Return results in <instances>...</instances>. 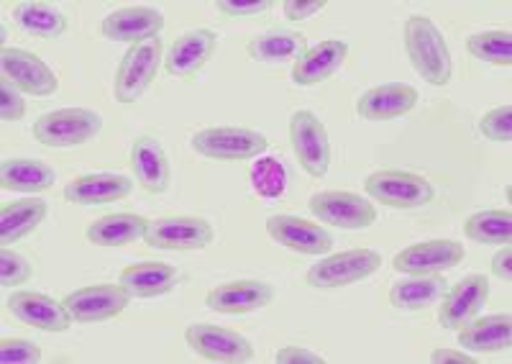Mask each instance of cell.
<instances>
[{"label":"cell","mask_w":512,"mask_h":364,"mask_svg":"<svg viewBox=\"0 0 512 364\" xmlns=\"http://www.w3.org/2000/svg\"><path fill=\"white\" fill-rule=\"evenodd\" d=\"M512 344V318L510 313L472 318L459 329V347L472 354L507 352Z\"/></svg>","instance_id":"603a6c76"},{"label":"cell","mask_w":512,"mask_h":364,"mask_svg":"<svg viewBox=\"0 0 512 364\" xmlns=\"http://www.w3.org/2000/svg\"><path fill=\"white\" fill-rule=\"evenodd\" d=\"M0 362L3 364H36L41 362V349L29 339L0 341Z\"/></svg>","instance_id":"d590c367"},{"label":"cell","mask_w":512,"mask_h":364,"mask_svg":"<svg viewBox=\"0 0 512 364\" xmlns=\"http://www.w3.org/2000/svg\"><path fill=\"white\" fill-rule=\"evenodd\" d=\"M13 18L26 34L39 36V39H59L67 31L64 13L47 6V3H21L13 11Z\"/></svg>","instance_id":"4dcf8cb0"},{"label":"cell","mask_w":512,"mask_h":364,"mask_svg":"<svg viewBox=\"0 0 512 364\" xmlns=\"http://www.w3.org/2000/svg\"><path fill=\"white\" fill-rule=\"evenodd\" d=\"M218 36L210 29H195L182 34L180 39H175V44L169 47L167 57H164V70L172 77H180V80H190V77L198 75L205 67L213 52H216Z\"/></svg>","instance_id":"e0dca14e"},{"label":"cell","mask_w":512,"mask_h":364,"mask_svg":"<svg viewBox=\"0 0 512 364\" xmlns=\"http://www.w3.org/2000/svg\"><path fill=\"white\" fill-rule=\"evenodd\" d=\"M54 185V170L39 159H6L0 165V188L16 193H44Z\"/></svg>","instance_id":"484cf974"},{"label":"cell","mask_w":512,"mask_h":364,"mask_svg":"<svg viewBox=\"0 0 512 364\" xmlns=\"http://www.w3.org/2000/svg\"><path fill=\"white\" fill-rule=\"evenodd\" d=\"M308 49V42L300 31L274 29L256 36L249 42V54L259 62H295Z\"/></svg>","instance_id":"f546056e"},{"label":"cell","mask_w":512,"mask_h":364,"mask_svg":"<svg viewBox=\"0 0 512 364\" xmlns=\"http://www.w3.org/2000/svg\"><path fill=\"white\" fill-rule=\"evenodd\" d=\"M290 141L297 162L310 177H323L331 167L328 131L313 111H297L290 121Z\"/></svg>","instance_id":"ba28073f"},{"label":"cell","mask_w":512,"mask_h":364,"mask_svg":"<svg viewBox=\"0 0 512 364\" xmlns=\"http://www.w3.org/2000/svg\"><path fill=\"white\" fill-rule=\"evenodd\" d=\"M277 362L280 364H326V359L320 354L310 352V349L303 347H285L280 354H277Z\"/></svg>","instance_id":"60d3db41"},{"label":"cell","mask_w":512,"mask_h":364,"mask_svg":"<svg viewBox=\"0 0 512 364\" xmlns=\"http://www.w3.org/2000/svg\"><path fill=\"white\" fill-rule=\"evenodd\" d=\"M100 129H103L100 113L90 108H59L36 121L34 136L44 147L67 149L90 141L100 134Z\"/></svg>","instance_id":"7a4b0ae2"},{"label":"cell","mask_w":512,"mask_h":364,"mask_svg":"<svg viewBox=\"0 0 512 364\" xmlns=\"http://www.w3.org/2000/svg\"><path fill=\"white\" fill-rule=\"evenodd\" d=\"M146 247L162 252H192L203 249L213 241V229L208 221L192 216H169L149 221L144 234Z\"/></svg>","instance_id":"9c48e42d"},{"label":"cell","mask_w":512,"mask_h":364,"mask_svg":"<svg viewBox=\"0 0 512 364\" xmlns=\"http://www.w3.org/2000/svg\"><path fill=\"white\" fill-rule=\"evenodd\" d=\"M267 234L297 254H326L333 244V236L323 226L287 213L267 218Z\"/></svg>","instance_id":"9a60e30c"},{"label":"cell","mask_w":512,"mask_h":364,"mask_svg":"<svg viewBox=\"0 0 512 364\" xmlns=\"http://www.w3.org/2000/svg\"><path fill=\"white\" fill-rule=\"evenodd\" d=\"M251 185L262 198H282L287 188V170L277 157L256 159L251 167Z\"/></svg>","instance_id":"836d02e7"},{"label":"cell","mask_w":512,"mask_h":364,"mask_svg":"<svg viewBox=\"0 0 512 364\" xmlns=\"http://www.w3.org/2000/svg\"><path fill=\"white\" fill-rule=\"evenodd\" d=\"M464 257L466 249L459 241L431 239L397 252L395 259H392V267L397 272H405V275H438V272L461 265Z\"/></svg>","instance_id":"8fae6325"},{"label":"cell","mask_w":512,"mask_h":364,"mask_svg":"<svg viewBox=\"0 0 512 364\" xmlns=\"http://www.w3.org/2000/svg\"><path fill=\"white\" fill-rule=\"evenodd\" d=\"M369 198L390 208H420L428 206L436 195L433 185L423 175L408 170H379L364 182Z\"/></svg>","instance_id":"5b68a950"},{"label":"cell","mask_w":512,"mask_h":364,"mask_svg":"<svg viewBox=\"0 0 512 364\" xmlns=\"http://www.w3.org/2000/svg\"><path fill=\"white\" fill-rule=\"evenodd\" d=\"M274 300L272 285L259 280H236L218 285L205 295V306L216 313H226V316H239V313L259 311V308L269 306Z\"/></svg>","instance_id":"2e32d148"},{"label":"cell","mask_w":512,"mask_h":364,"mask_svg":"<svg viewBox=\"0 0 512 364\" xmlns=\"http://www.w3.org/2000/svg\"><path fill=\"white\" fill-rule=\"evenodd\" d=\"M433 364H443V362H461V364H474L472 354L466 352H454V349H436L431 354Z\"/></svg>","instance_id":"7bdbcfd3"},{"label":"cell","mask_w":512,"mask_h":364,"mask_svg":"<svg viewBox=\"0 0 512 364\" xmlns=\"http://www.w3.org/2000/svg\"><path fill=\"white\" fill-rule=\"evenodd\" d=\"M405 49L415 72L431 85H448L451 80V52L441 29L428 16H410L405 21Z\"/></svg>","instance_id":"6da1fadb"},{"label":"cell","mask_w":512,"mask_h":364,"mask_svg":"<svg viewBox=\"0 0 512 364\" xmlns=\"http://www.w3.org/2000/svg\"><path fill=\"white\" fill-rule=\"evenodd\" d=\"M328 3L326 0H313V3H300V0H287L285 6V16L290 18V21H305V18H310L313 13L323 11Z\"/></svg>","instance_id":"ab89813d"},{"label":"cell","mask_w":512,"mask_h":364,"mask_svg":"<svg viewBox=\"0 0 512 364\" xmlns=\"http://www.w3.org/2000/svg\"><path fill=\"white\" fill-rule=\"evenodd\" d=\"M134 190V180L126 175H113V172H90L80 175L64 188V200L75 206H103L113 200L126 198Z\"/></svg>","instance_id":"ffe728a7"},{"label":"cell","mask_w":512,"mask_h":364,"mask_svg":"<svg viewBox=\"0 0 512 364\" xmlns=\"http://www.w3.org/2000/svg\"><path fill=\"white\" fill-rule=\"evenodd\" d=\"M479 129H482V134L487 136V139L507 144V141L512 139V106L510 103H505V106H497V108H492V111L484 113L482 121H479Z\"/></svg>","instance_id":"e575fe53"},{"label":"cell","mask_w":512,"mask_h":364,"mask_svg":"<svg viewBox=\"0 0 512 364\" xmlns=\"http://www.w3.org/2000/svg\"><path fill=\"white\" fill-rule=\"evenodd\" d=\"M162 52L164 44L159 36L146 39L141 44H131V49L123 57L121 67H118L116 88H113L118 103H136L146 93V88L157 77L159 65L164 62Z\"/></svg>","instance_id":"3957f363"},{"label":"cell","mask_w":512,"mask_h":364,"mask_svg":"<svg viewBox=\"0 0 512 364\" xmlns=\"http://www.w3.org/2000/svg\"><path fill=\"white\" fill-rule=\"evenodd\" d=\"M308 206L318 221L336 226V229L359 231L377 221V208L367 198L346 193V190H326V193L313 195Z\"/></svg>","instance_id":"52a82bcc"},{"label":"cell","mask_w":512,"mask_h":364,"mask_svg":"<svg viewBox=\"0 0 512 364\" xmlns=\"http://www.w3.org/2000/svg\"><path fill=\"white\" fill-rule=\"evenodd\" d=\"M187 347L210 362H249L254 357L249 339L239 331L221 329L213 323H192L185 331Z\"/></svg>","instance_id":"7c38bea8"},{"label":"cell","mask_w":512,"mask_h":364,"mask_svg":"<svg viewBox=\"0 0 512 364\" xmlns=\"http://www.w3.org/2000/svg\"><path fill=\"white\" fill-rule=\"evenodd\" d=\"M8 308L18 321H24L26 326H34L41 331H67L72 323V316L62 303H57L49 295L31 293V290H18L8 298Z\"/></svg>","instance_id":"d6986e66"},{"label":"cell","mask_w":512,"mask_h":364,"mask_svg":"<svg viewBox=\"0 0 512 364\" xmlns=\"http://www.w3.org/2000/svg\"><path fill=\"white\" fill-rule=\"evenodd\" d=\"M489 298V280L484 275H466L464 280H459L454 288L443 295L441 303V326L451 331H459L461 326L479 316V311L484 308Z\"/></svg>","instance_id":"5bb4252c"},{"label":"cell","mask_w":512,"mask_h":364,"mask_svg":"<svg viewBox=\"0 0 512 364\" xmlns=\"http://www.w3.org/2000/svg\"><path fill=\"white\" fill-rule=\"evenodd\" d=\"M346 54H349V44L341 39H326L315 47H308L303 57L292 62V80L303 88L323 83L344 65Z\"/></svg>","instance_id":"7402d4cb"},{"label":"cell","mask_w":512,"mask_h":364,"mask_svg":"<svg viewBox=\"0 0 512 364\" xmlns=\"http://www.w3.org/2000/svg\"><path fill=\"white\" fill-rule=\"evenodd\" d=\"M26 113V103L21 98V90L13 88L11 83H0V116L3 121H21Z\"/></svg>","instance_id":"74e56055"},{"label":"cell","mask_w":512,"mask_h":364,"mask_svg":"<svg viewBox=\"0 0 512 364\" xmlns=\"http://www.w3.org/2000/svg\"><path fill=\"white\" fill-rule=\"evenodd\" d=\"M272 6H274L272 0H259V3H226V0H221V3H218V11H221L226 18H244V16H259V13L269 11Z\"/></svg>","instance_id":"f35d334b"},{"label":"cell","mask_w":512,"mask_h":364,"mask_svg":"<svg viewBox=\"0 0 512 364\" xmlns=\"http://www.w3.org/2000/svg\"><path fill=\"white\" fill-rule=\"evenodd\" d=\"M192 147L203 157L223 159V162H244L256 159L267 152V136L254 129H241V126H213L192 136Z\"/></svg>","instance_id":"277c9868"},{"label":"cell","mask_w":512,"mask_h":364,"mask_svg":"<svg viewBox=\"0 0 512 364\" xmlns=\"http://www.w3.org/2000/svg\"><path fill=\"white\" fill-rule=\"evenodd\" d=\"M146 226L149 221L136 213H111V216H103L90 224L85 236L98 247H123V244L141 239L146 234Z\"/></svg>","instance_id":"4316f807"},{"label":"cell","mask_w":512,"mask_h":364,"mask_svg":"<svg viewBox=\"0 0 512 364\" xmlns=\"http://www.w3.org/2000/svg\"><path fill=\"white\" fill-rule=\"evenodd\" d=\"M162 29L164 16L149 6L121 8V11H113L111 16H105L103 24H100V31H103L105 39L131 44H141L146 42V39H154V36H159Z\"/></svg>","instance_id":"ac0fdd59"},{"label":"cell","mask_w":512,"mask_h":364,"mask_svg":"<svg viewBox=\"0 0 512 364\" xmlns=\"http://www.w3.org/2000/svg\"><path fill=\"white\" fill-rule=\"evenodd\" d=\"M382 257L374 249H349V252L333 254V257L323 259L318 265H313L305 275L308 285L313 288H346L359 280H367L369 275L379 270Z\"/></svg>","instance_id":"8992f818"},{"label":"cell","mask_w":512,"mask_h":364,"mask_svg":"<svg viewBox=\"0 0 512 364\" xmlns=\"http://www.w3.org/2000/svg\"><path fill=\"white\" fill-rule=\"evenodd\" d=\"M510 259H512V252H510V247H507V244L502 247V252H497L495 259H492V272H495V275L500 277V280H505V282H510V277H512Z\"/></svg>","instance_id":"b9f144b4"},{"label":"cell","mask_w":512,"mask_h":364,"mask_svg":"<svg viewBox=\"0 0 512 364\" xmlns=\"http://www.w3.org/2000/svg\"><path fill=\"white\" fill-rule=\"evenodd\" d=\"M469 54L487 65L510 67L512 65V36L510 31H482L466 39Z\"/></svg>","instance_id":"d6a6232c"},{"label":"cell","mask_w":512,"mask_h":364,"mask_svg":"<svg viewBox=\"0 0 512 364\" xmlns=\"http://www.w3.org/2000/svg\"><path fill=\"white\" fill-rule=\"evenodd\" d=\"M418 103V90L405 83H387L369 88L356 100V113L367 121H392L410 113Z\"/></svg>","instance_id":"44dd1931"},{"label":"cell","mask_w":512,"mask_h":364,"mask_svg":"<svg viewBox=\"0 0 512 364\" xmlns=\"http://www.w3.org/2000/svg\"><path fill=\"white\" fill-rule=\"evenodd\" d=\"M446 285L448 282L438 275H413L392 285L390 303L402 311H423L446 293Z\"/></svg>","instance_id":"f1b7e54d"},{"label":"cell","mask_w":512,"mask_h":364,"mask_svg":"<svg viewBox=\"0 0 512 364\" xmlns=\"http://www.w3.org/2000/svg\"><path fill=\"white\" fill-rule=\"evenodd\" d=\"M128 300H131V295L121 285L100 282V285H88V288H80L75 293L64 295L62 306L67 308L72 321L98 323L126 311Z\"/></svg>","instance_id":"4fadbf2b"},{"label":"cell","mask_w":512,"mask_h":364,"mask_svg":"<svg viewBox=\"0 0 512 364\" xmlns=\"http://www.w3.org/2000/svg\"><path fill=\"white\" fill-rule=\"evenodd\" d=\"M466 236L479 244H510L512 239V213L507 211H482L466 218Z\"/></svg>","instance_id":"1f68e13d"},{"label":"cell","mask_w":512,"mask_h":364,"mask_svg":"<svg viewBox=\"0 0 512 364\" xmlns=\"http://www.w3.org/2000/svg\"><path fill=\"white\" fill-rule=\"evenodd\" d=\"M31 277V262L26 257H21L18 252L11 249H3L0 252V282L3 285H21Z\"/></svg>","instance_id":"8d00e7d4"},{"label":"cell","mask_w":512,"mask_h":364,"mask_svg":"<svg viewBox=\"0 0 512 364\" xmlns=\"http://www.w3.org/2000/svg\"><path fill=\"white\" fill-rule=\"evenodd\" d=\"M177 272L172 265L164 262H139L128 265L118 277V285L126 290L131 298H157L175 288Z\"/></svg>","instance_id":"d4e9b609"},{"label":"cell","mask_w":512,"mask_h":364,"mask_svg":"<svg viewBox=\"0 0 512 364\" xmlns=\"http://www.w3.org/2000/svg\"><path fill=\"white\" fill-rule=\"evenodd\" d=\"M0 75L21 93L41 95V98L54 95L59 88V80L52 67H47V62H41L36 54L26 52V49L3 47V52H0Z\"/></svg>","instance_id":"30bf717a"},{"label":"cell","mask_w":512,"mask_h":364,"mask_svg":"<svg viewBox=\"0 0 512 364\" xmlns=\"http://www.w3.org/2000/svg\"><path fill=\"white\" fill-rule=\"evenodd\" d=\"M47 211V200L41 198H24L11 203V206H3V211H0V241L11 247L18 239H24L47 218Z\"/></svg>","instance_id":"83f0119b"},{"label":"cell","mask_w":512,"mask_h":364,"mask_svg":"<svg viewBox=\"0 0 512 364\" xmlns=\"http://www.w3.org/2000/svg\"><path fill=\"white\" fill-rule=\"evenodd\" d=\"M131 167L139 185L159 195L169 188V159L154 136H139L131 147Z\"/></svg>","instance_id":"cb8c5ba5"}]
</instances>
